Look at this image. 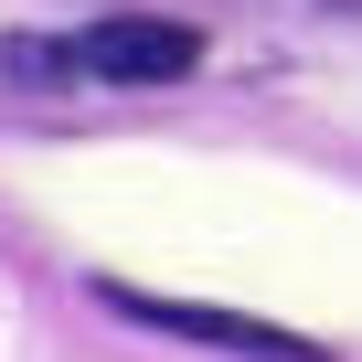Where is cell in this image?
Returning <instances> with one entry per match:
<instances>
[{
    "label": "cell",
    "mask_w": 362,
    "mask_h": 362,
    "mask_svg": "<svg viewBox=\"0 0 362 362\" xmlns=\"http://www.w3.org/2000/svg\"><path fill=\"white\" fill-rule=\"evenodd\" d=\"M192 64H203V33L160 11H107L96 33H64V75H96V86H181Z\"/></svg>",
    "instance_id": "obj_1"
},
{
    "label": "cell",
    "mask_w": 362,
    "mask_h": 362,
    "mask_svg": "<svg viewBox=\"0 0 362 362\" xmlns=\"http://www.w3.org/2000/svg\"><path fill=\"white\" fill-rule=\"evenodd\" d=\"M341 11H362V0H341Z\"/></svg>",
    "instance_id": "obj_3"
},
{
    "label": "cell",
    "mask_w": 362,
    "mask_h": 362,
    "mask_svg": "<svg viewBox=\"0 0 362 362\" xmlns=\"http://www.w3.org/2000/svg\"><path fill=\"white\" fill-rule=\"evenodd\" d=\"M117 320H149V330H181V341H214V351H245V362H330L320 341L277 330V320H245V309H203V298H149V288H96Z\"/></svg>",
    "instance_id": "obj_2"
}]
</instances>
